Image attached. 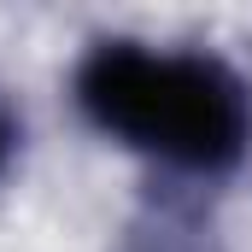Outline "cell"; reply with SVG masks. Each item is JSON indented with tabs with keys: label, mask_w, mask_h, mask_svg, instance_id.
<instances>
[{
	"label": "cell",
	"mask_w": 252,
	"mask_h": 252,
	"mask_svg": "<svg viewBox=\"0 0 252 252\" xmlns=\"http://www.w3.org/2000/svg\"><path fill=\"white\" fill-rule=\"evenodd\" d=\"M76 106L106 135L193 176H223L252 147V88L217 53L94 41L76 64Z\"/></svg>",
	"instance_id": "obj_1"
},
{
	"label": "cell",
	"mask_w": 252,
	"mask_h": 252,
	"mask_svg": "<svg viewBox=\"0 0 252 252\" xmlns=\"http://www.w3.org/2000/svg\"><path fill=\"white\" fill-rule=\"evenodd\" d=\"M12 153H18V124H12V118L0 112V170L12 164Z\"/></svg>",
	"instance_id": "obj_2"
}]
</instances>
